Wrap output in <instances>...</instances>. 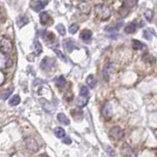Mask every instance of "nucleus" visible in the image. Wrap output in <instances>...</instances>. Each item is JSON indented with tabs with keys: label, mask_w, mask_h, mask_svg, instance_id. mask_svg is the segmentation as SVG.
<instances>
[{
	"label": "nucleus",
	"mask_w": 157,
	"mask_h": 157,
	"mask_svg": "<svg viewBox=\"0 0 157 157\" xmlns=\"http://www.w3.org/2000/svg\"><path fill=\"white\" fill-rule=\"evenodd\" d=\"M150 33H153V31L151 30V28H148L147 30H145L143 32V36H144V38L145 39H147L148 41H150L151 39H152V35Z\"/></svg>",
	"instance_id": "25"
},
{
	"label": "nucleus",
	"mask_w": 157,
	"mask_h": 157,
	"mask_svg": "<svg viewBox=\"0 0 157 157\" xmlns=\"http://www.w3.org/2000/svg\"><path fill=\"white\" fill-rule=\"evenodd\" d=\"M86 83H87V85L90 88H95V86H96V83H97V81H96V79H95V76L94 75H89L87 78H86Z\"/></svg>",
	"instance_id": "17"
},
{
	"label": "nucleus",
	"mask_w": 157,
	"mask_h": 157,
	"mask_svg": "<svg viewBox=\"0 0 157 157\" xmlns=\"http://www.w3.org/2000/svg\"><path fill=\"white\" fill-rule=\"evenodd\" d=\"M20 102H21L20 97L18 95H15V96H13L11 99H10L9 104L11 105V106H17V105L20 104Z\"/></svg>",
	"instance_id": "22"
},
{
	"label": "nucleus",
	"mask_w": 157,
	"mask_h": 157,
	"mask_svg": "<svg viewBox=\"0 0 157 157\" xmlns=\"http://www.w3.org/2000/svg\"><path fill=\"white\" fill-rule=\"evenodd\" d=\"M80 96H84V97H88L89 96V90L86 86H81L80 88Z\"/></svg>",
	"instance_id": "26"
},
{
	"label": "nucleus",
	"mask_w": 157,
	"mask_h": 157,
	"mask_svg": "<svg viewBox=\"0 0 157 157\" xmlns=\"http://www.w3.org/2000/svg\"><path fill=\"white\" fill-rule=\"evenodd\" d=\"M144 16H145L146 20H147L148 22H151V20H152V18H153V12H152V10H150V9L145 10Z\"/></svg>",
	"instance_id": "24"
},
{
	"label": "nucleus",
	"mask_w": 157,
	"mask_h": 157,
	"mask_svg": "<svg viewBox=\"0 0 157 157\" xmlns=\"http://www.w3.org/2000/svg\"><path fill=\"white\" fill-rule=\"evenodd\" d=\"M63 47L66 49V52H73L74 49H78L75 42L72 41L71 39H66V40L63 41Z\"/></svg>",
	"instance_id": "7"
},
{
	"label": "nucleus",
	"mask_w": 157,
	"mask_h": 157,
	"mask_svg": "<svg viewBox=\"0 0 157 157\" xmlns=\"http://www.w3.org/2000/svg\"><path fill=\"white\" fill-rule=\"evenodd\" d=\"M137 24H135L134 22L133 23H130L127 24L126 27H124V32H126L127 34H133L135 31H137Z\"/></svg>",
	"instance_id": "12"
},
{
	"label": "nucleus",
	"mask_w": 157,
	"mask_h": 157,
	"mask_svg": "<svg viewBox=\"0 0 157 157\" xmlns=\"http://www.w3.org/2000/svg\"><path fill=\"white\" fill-rule=\"evenodd\" d=\"M78 8H79L80 11L84 14H89L91 11V7H90V5H88L87 3H80V4L78 5Z\"/></svg>",
	"instance_id": "14"
},
{
	"label": "nucleus",
	"mask_w": 157,
	"mask_h": 157,
	"mask_svg": "<svg viewBox=\"0 0 157 157\" xmlns=\"http://www.w3.org/2000/svg\"><path fill=\"white\" fill-rule=\"evenodd\" d=\"M55 134L58 138H63L66 137L65 130L62 127H55Z\"/></svg>",
	"instance_id": "16"
},
{
	"label": "nucleus",
	"mask_w": 157,
	"mask_h": 157,
	"mask_svg": "<svg viewBox=\"0 0 157 157\" xmlns=\"http://www.w3.org/2000/svg\"><path fill=\"white\" fill-rule=\"evenodd\" d=\"M102 115L108 120L112 118V116H113V108H112L111 103L107 102L106 104L104 105V107L102 108Z\"/></svg>",
	"instance_id": "6"
},
{
	"label": "nucleus",
	"mask_w": 157,
	"mask_h": 157,
	"mask_svg": "<svg viewBox=\"0 0 157 157\" xmlns=\"http://www.w3.org/2000/svg\"><path fill=\"white\" fill-rule=\"evenodd\" d=\"M113 71H114V63L110 62V63L107 64V65L105 66L104 70H103V75H104V78H105L106 81H109L110 75H111V73H112Z\"/></svg>",
	"instance_id": "9"
},
{
	"label": "nucleus",
	"mask_w": 157,
	"mask_h": 157,
	"mask_svg": "<svg viewBox=\"0 0 157 157\" xmlns=\"http://www.w3.org/2000/svg\"><path fill=\"white\" fill-rule=\"evenodd\" d=\"M49 2V0H38V1H32L31 8L35 10L36 12H41L45 8L47 4Z\"/></svg>",
	"instance_id": "4"
},
{
	"label": "nucleus",
	"mask_w": 157,
	"mask_h": 157,
	"mask_svg": "<svg viewBox=\"0 0 157 157\" xmlns=\"http://www.w3.org/2000/svg\"><path fill=\"white\" fill-rule=\"evenodd\" d=\"M40 20H41V24L44 25V26L52 24V18L49 16V14L48 12H42L40 14Z\"/></svg>",
	"instance_id": "8"
},
{
	"label": "nucleus",
	"mask_w": 157,
	"mask_h": 157,
	"mask_svg": "<svg viewBox=\"0 0 157 157\" xmlns=\"http://www.w3.org/2000/svg\"><path fill=\"white\" fill-rule=\"evenodd\" d=\"M56 30H58V32L61 36H64V35H65V33H66L65 28H64V26L62 24H58V26H56Z\"/></svg>",
	"instance_id": "27"
},
{
	"label": "nucleus",
	"mask_w": 157,
	"mask_h": 157,
	"mask_svg": "<svg viewBox=\"0 0 157 157\" xmlns=\"http://www.w3.org/2000/svg\"><path fill=\"white\" fill-rule=\"evenodd\" d=\"M55 52L56 53V55L58 56V58L61 59V60H63V61H67V59H66V58H65V55H63V53L59 51V49H55Z\"/></svg>",
	"instance_id": "28"
},
{
	"label": "nucleus",
	"mask_w": 157,
	"mask_h": 157,
	"mask_svg": "<svg viewBox=\"0 0 157 157\" xmlns=\"http://www.w3.org/2000/svg\"><path fill=\"white\" fill-rule=\"evenodd\" d=\"M58 122H60L63 124H66V126H68V124H70L69 119L62 113H60V114H58Z\"/></svg>",
	"instance_id": "18"
},
{
	"label": "nucleus",
	"mask_w": 157,
	"mask_h": 157,
	"mask_svg": "<svg viewBox=\"0 0 157 157\" xmlns=\"http://www.w3.org/2000/svg\"><path fill=\"white\" fill-rule=\"evenodd\" d=\"M44 38H45V40L46 42H48L49 47H53V44H58L55 41V35H53L52 33H46V35L44 36Z\"/></svg>",
	"instance_id": "10"
},
{
	"label": "nucleus",
	"mask_w": 157,
	"mask_h": 157,
	"mask_svg": "<svg viewBox=\"0 0 157 157\" xmlns=\"http://www.w3.org/2000/svg\"><path fill=\"white\" fill-rule=\"evenodd\" d=\"M63 142H64V143H66V144H70L71 143V140L69 137H66L65 140H63Z\"/></svg>",
	"instance_id": "32"
},
{
	"label": "nucleus",
	"mask_w": 157,
	"mask_h": 157,
	"mask_svg": "<svg viewBox=\"0 0 157 157\" xmlns=\"http://www.w3.org/2000/svg\"><path fill=\"white\" fill-rule=\"evenodd\" d=\"M79 29V26L77 24H72L71 26L69 27V33L70 34H75L76 32Z\"/></svg>",
	"instance_id": "29"
},
{
	"label": "nucleus",
	"mask_w": 157,
	"mask_h": 157,
	"mask_svg": "<svg viewBox=\"0 0 157 157\" xmlns=\"http://www.w3.org/2000/svg\"><path fill=\"white\" fill-rule=\"evenodd\" d=\"M3 22V17H2V10L0 8V23Z\"/></svg>",
	"instance_id": "33"
},
{
	"label": "nucleus",
	"mask_w": 157,
	"mask_h": 157,
	"mask_svg": "<svg viewBox=\"0 0 157 157\" xmlns=\"http://www.w3.org/2000/svg\"><path fill=\"white\" fill-rule=\"evenodd\" d=\"M80 38L84 42H89L92 39V32L90 30H83L80 34Z\"/></svg>",
	"instance_id": "11"
},
{
	"label": "nucleus",
	"mask_w": 157,
	"mask_h": 157,
	"mask_svg": "<svg viewBox=\"0 0 157 157\" xmlns=\"http://www.w3.org/2000/svg\"><path fill=\"white\" fill-rule=\"evenodd\" d=\"M106 148H107V150H106V151H107V152H109L111 155H112V156H114V155H115V152H114L113 148H111L110 146H107Z\"/></svg>",
	"instance_id": "31"
},
{
	"label": "nucleus",
	"mask_w": 157,
	"mask_h": 157,
	"mask_svg": "<svg viewBox=\"0 0 157 157\" xmlns=\"http://www.w3.org/2000/svg\"><path fill=\"white\" fill-rule=\"evenodd\" d=\"M55 84H56V86L59 87V88H62L65 86V84H66V80H65V78H64L63 76H59L56 78V80H55Z\"/></svg>",
	"instance_id": "19"
},
{
	"label": "nucleus",
	"mask_w": 157,
	"mask_h": 157,
	"mask_svg": "<svg viewBox=\"0 0 157 157\" xmlns=\"http://www.w3.org/2000/svg\"><path fill=\"white\" fill-rule=\"evenodd\" d=\"M34 47H35V52L37 53V55H40V53L42 52V47L41 45V42H39L38 40H35L34 42Z\"/></svg>",
	"instance_id": "23"
},
{
	"label": "nucleus",
	"mask_w": 157,
	"mask_h": 157,
	"mask_svg": "<svg viewBox=\"0 0 157 157\" xmlns=\"http://www.w3.org/2000/svg\"><path fill=\"white\" fill-rule=\"evenodd\" d=\"M137 1H138V0H127V1H126V5H124V6L130 8V7H133L135 4H137Z\"/></svg>",
	"instance_id": "30"
},
{
	"label": "nucleus",
	"mask_w": 157,
	"mask_h": 157,
	"mask_svg": "<svg viewBox=\"0 0 157 157\" xmlns=\"http://www.w3.org/2000/svg\"><path fill=\"white\" fill-rule=\"evenodd\" d=\"M110 137L113 138L114 140H121L124 137V130L120 127H114L112 130H110Z\"/></svg>",
	"instance_id": "3"
},
{
	"label": "nucleus",
	"mask_w": 157,
	"mask_h": 157,
	"mask_svg": "<svg viewBox=\"0 0 157 157\" xmlns=\"http://www.w3.org/2000/svg\"><path fill=\"white\" fill-rule=\"evenodd\" d=\"M28 23H29V18H28V16L22 15V16H20L19 18H18L17 25H18V27H19V28L24 27L25 25H27Z\"/></svg>",
	"instance_id": "13"
},
{
	"label": "nucleus",
	"mask_w": 157,
	"mask_h": 157,
	"mask_svg": "<svg viewBox=\"0 0 157 157\" xmlns=\"http://www.w3.org/2000/svg\"><path fill=\"white\" fill-rule=\"evenodd\" d=\"M123 154L126 157H135L133 149L128 147L127 145H124V147H123Z\"/></svg>",
	"instance_id": "15"
},
{
	"label": "nucleus",
	"mask_w": 157,
	"mask_h": 157,
	"mask_svg": "<svg viewBox=\"0 0 157 157\" xmlns=\"http://www.w3.org/2000/svg\"><path fill=\"white\" fill-rule=\"evenodd\" d=\"M12 49H13V44L11 40L4 37L1 40V42H0V52H1L3 55H9V53L12 52Z\"/></svg>",
	"instance_id": "2"
},
{
	"label": "nucleus",
	"mask_w": 157,
	"mask_h": 157,
	"mask_svg": "<svg viewBox=\"0 0 157 157\" xmlns=\"http://www.w3.org/2000/svg\"><path fill=\"white\" fill-rule=\"evenodd\" d=\"M88 103V98L84 97V96H80L79 98L77 99V106L78 107H84L86 106Z\"/></svg>",
	"instance_id": "21"
},
{
	"label": "nucleus",
	"mask_w": 157,
	"mask_h": 157,
	"mask_svg": "<svg viewBox=\"0 0 157 157\" xmlns=\"http://www.w3.org/2000/svg\"><path fill=\"white\" fill-rule=\"evenodd\" d=\"M96 13L102 21L108 20L111 17V9L104 4H98L96 6Z\"/></svg>",
	"instance_id": "1"
},
{
	"label": "nucleus",
	"mask_w": 157,
	"mask_h": 157,
	"mask_svg": "<svg viewBox=\"0 0 157 157\" xmlns=\"http://www.w3.org/2000/svg\"><path fill=\"white\" fill-rule=\"evenodd\" d=\"M55 60L53 58H45L41 62V68L44 71H49L55 66Z\"/></svg>",
	"instance_id": "5"
},
{
	"label": "nucleus",
	"mask_w": 157,
	"mask_h": 157,
	"mask_svg": "<svg viewBox=\"0 0 157 157\" xmlns=\"http://www.w3.org/2000/svg\"><path fill=\"white\" fill-rule=\"evenodd\" d=\"M133 47L135 49H143L146 48L143 42H141L137 41V40H133Z\"/></svg>",
	"instance_id": "20"
}]
</instances>
